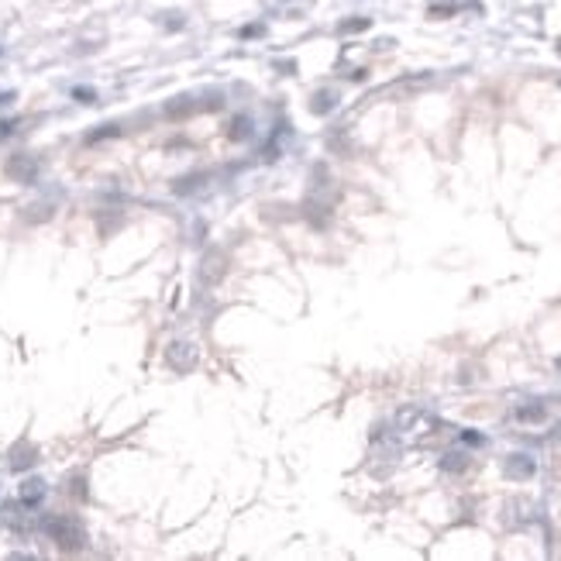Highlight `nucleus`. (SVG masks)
Returning a JSON list of instances; mask_svg holds the SVG:
<instances>
[{
  "mask_svg": "<svg viewBox=\"0 0 561 561\" xmlns=\"http://www.w3.org/2000/svg\"><path fill=\"white\" fill-rule=\"evenodd\" d=\"M42 496H45V482H25L21 485V503L25 507H35V503H42Z\"/></svg>",
  "mask_w": 561,
  "mask_h": 561,
  "instance_id": "5",
  "label": "nucleus"
},
{
  "mask_svg": "<svg viewBox=\"0 0 561 561\" xmlns=\"http://www.w3.org/2000/svg\"><path fill=\"white\" fill-rule=\"evenodd\" d=\"M507 476L509 479H531L534 476V458H527V454H513L507 465Z\"/></svg>",
  "mask_w": 561,
  "mask_h": 561,
  "instance_id": "2",
  "label": "nucleus"
},
{
  "mask_svg": "<svg viewBox=\"0 0 561 561\" xmlns=\"http://www.w3.org/2000/svg\"><path fill=\"white\" fill-rule=\"evenodd\" d=\"M558 365H561V362H558Z\"/></svg>",
  "mask_w": 561,
  "mask_h": 561,
  "instance_id": "12",
  "label": "nucleus"
},
{
  "mask_svg": "<svg viewBox=\"0 0 561 561\" xmlns=\"http://www.w3.org/2000/svg\"><path fill=\"white\" fill-rule=\"evenodd\" d=\"M331 107H334V93H317L314 97V114H327Z\"/></svg>",
  "mask_w": 561,
  "mask_h": 561,
  "instance_id": "8",
  "label": "nucleus"
},
{
  "mask_svg": "<svg viewBox=\"0 0 561 561\" xmlns=\"http://www.w3.org/2000/svg\"><path fill=\"white\" fill-rule=\"evenodd\" d=\"M35 458H38V451H35V448H31L28 441H21V444H18V448L11 451V468H14V472H21V468H31V465H35Z\"/></svg>",
  "mask_w": 561,
  "mask_h": 561,
  "instance_id": "3",
  "label": "nucleus"
},
{
  "mask_svg": "<svg viewBox=\"0 0 561 561\" xmlns=\"http://www.w3.org/2000/svg\"><path fill=\"white\" fill-rule=\"evenodd\" d=\"M248 134H252V124H248V117H241V121H235V124H231V138H235V141H244Z\"/></svg>",
  "mask_w": 561,
  "mask_h": 561,
  "instance_id": "9",
  "label": "nucleus"
},
{
  "mask_svg": "<svg viewBox=\"0 0 561 561\" xmlns=\"http://www.w3.org/2000/svg\"><path fill=\"white\" fill-rule=\"evenodd\" d=\"M365 28H369L365 18H355V21H348V25H345V31H365Z\"/></svg>",
  "mask_w": 561,
  "mask_h": 561,
  "instance_id": "10",
  "label": "nucleus"
},
{
  "mask_svg": "<svg viewBox=\"0 0 561 561\" xmlns=\"http://www.w3.org/2000/svg\"><path fill=\"white\" fill-rule=\"evenodd\" d=\"M461 441H465V444H482L479 430H465V434H461Z\"/></svg>",
  "mask_w": 561,
  "mask_h": 561,
  "instance_id": "11",
  "label": "nucleus"
},
{
  "mask_svg": "<svg viewBox=\"0 0 561 561\" xmlns=\"http://www.w3.org/2000/svg\"><path fill=\"white\" fill-rule=\"evenodd\" d=\"M544 413H548V410H544L541 403H527V406H520V410H516V420H524V424H537V420H544Z\"/></svg>",
  "mask_w": 561,
  "mask_h": 561,
  "instance_id": "6",
  "label": "nucleus"
},
{
  "mask_svg": "<svg viewBox=\"0 0 561 561\" xmlns=\"http://www.w3.org/2000/svg\"><path fill=\"white\" fill-rule=\"evenodd\" d=\"M42 527L62 551H83L86 548V531H83V524L76 516H45Z\"/></svg>",
  "mask_w": 561,
  "mask_h": 561,
  "instance_id": "1",
  "label": "nucleus"
},
{
  "mask_svg": "<svg viewBox=\"0 0 561 561\" xmlns=\"http://www.w3.org/2000/svg\"><path fill=\"white\" fill-rule=\"evenodd\" d=\"M465 461H468V458H465V454H444V461H441V468H444V472H461V468H465Z\"/></svg>",
  "mask_w": 561,
  "mask_h": 561,
  "instance_id": "7",
  "label": "nucleus"
},
{
  "mask_svg": "<svg viewBox=\"0 0 561 561\" xmlns=\"http://www.w3.org/2000/svg\"><path fill=\"white\" fill-rule=\"evenodd\" d=\"M35 172H38V165H35V159H28V155H18V159L7 165V176H14V179H35Z\"/></svg>",
  "mask_w": 561,
  "mask_h": 561,
  "instance_id": "4",
  "label": "nucleus"
}]
</instances>
